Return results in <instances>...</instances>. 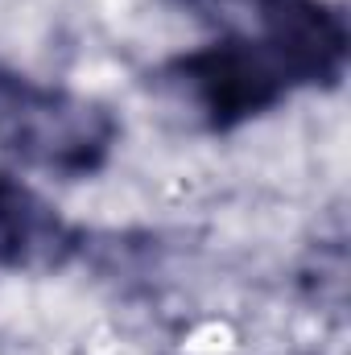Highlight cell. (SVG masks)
I'll return each instance as SVG.
<instances>
[{"label":"cell","instance_id":"obj_1","mask_svg":"<svg viewBox=\"0 0 351 355\" xmlns=\"http://www.w3.org/2000/svg\"><path fill=\"white\" fill-rule=\"evenodd\" d=\"M116 116L87 95L42 87L0 62V149L54 178H91L112 157Z\"/></svg>","mask_w":351,"mask_h":355},{"label":"cell","instance_id":"obj_5","mask_svg":"<svg viewBox=\"0 0 351 355\" xmlns=\"http://www.w3.org/2000/svg\"><path fill=\"white\" fill-rule=\"evenodd\" d=\"M178 4H186V8H194V12H215V8H232V4L257 8V4H264V0H178Z\"/></svg>","mask_w":351,"mask_h":355},{"label":"cell","instance_id":"obj_3","mask_svg":"<svg viewBox=\"0 0 351 355\" xmlns=\"http://www.w3.org/2000/svg\"><path fill=\"white\" fill-rule=\"evenodd\" d=\"M257 37L273 54L289 91H331L348 75V21L327 0H264L257 4Z\"/></svg>","mask_w":351,"mask_h":355},{"label":"cell","instance_id":"obj_4","mask_svg":"<svg viewBox=\"0 0 351 355\" xmlns=\"http://www.w3.org/2000/svg\"><path fill=\"white\" fill-rule=\"evenodd\" d=\"M83 248V232L58 215L33 186L0 174V268L54 272Z\"/></svg>","mask_w":351,"mask_h":355},{"label":"cell","instance_id":"obj_2","mask_svg":"<svg viewBox=\"0 0 351 355\" xmlns=\"http://www.w3.org/2000/svg\"><path fill=\"white\" fill-rule=\"evenodd\" d=\"M166 79L194 103L211 132H232L289 95L285 75L257 33H223L203 50L178 54Z\"/></svg>","mask_w":351,"mask_h":355}]
</instances>
